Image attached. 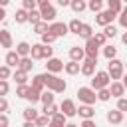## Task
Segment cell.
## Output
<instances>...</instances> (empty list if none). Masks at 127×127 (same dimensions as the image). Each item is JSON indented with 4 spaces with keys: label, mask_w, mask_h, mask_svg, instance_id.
<instances>
[{
    "label": "cell",
    "mask_w": 127,
    "mask_h": 127,
    "mask_svg": "<svg viewBox=\"0 0 127 127\" xmlns=\"http://www.w3.org/2000/svg\"><path fill=\"white\" fill-rule=\"evenodd\" d=\"M40 75H42V79H44V83H46V87H48L50 91H54V93H64V91L67 89V83H65V79L58 77L56 73L44 71V73H40Z\"/></svg>",
    "instance_id": "6da1fadb"
},
{
    "label": "cell",
    "mask_w": 127,
    "mask_h": 127,
    "mask_svg": "<svg viewBox=\"0 0 127 127\" xmlns=\"http://www.w3.org/2000/svg\"><path fill=\"white\" fill-rule=\"evenodd\" d=\"M123 71H125V64L121 62V60H109V64H107V73H109V77L113 79V81H119L121 77H123Z\"/></svg>",
    "instance_id": "7a4b0ae2"
},
{
    "label": "cell",
    "mask_w": 127,
    "mask_h": 127,
    "mask_svg": "<svg viewBox=\"0 0 127 127\" xmlns=\"http://www.w3.org/2000/svg\"><path fill=\"white\" fill-rule=\"evenodd\" d=\"M109 83H111V77H109V73H107V71H97V73L93 75V79H91V89L99 91V89H105V87H109Z\"/></svg>",
    "instance_id": "3957f363"
},
{
    "label": "cell",
    "mask_w": 127,
    "mask_h": 127,
    "mask_svg": "<svg viewBox=\"0 0 127 127\" xmlns=\"http://www.w3.org/2000/svg\"><path fill=\"white\" fill-rule=\"evenodd\" d=\"M77 97L83 105H93L95 99H97V91L91 89V87H79L77 89Z\"/></svg>",
    "instance_id": "277c9868"
},
{
    "label": "cell",
    "mask_w": 127,
    "mask_h": 127,
    "mask_svg": "<svg viewBox=\"0 0 127 127\" xmlns=\"http://www.w3.org/2000/svg\"><path fill=\"white\" fill-rule=\"evenodd\" d=\"M115 18H117V14H115V12H111V10H101V12L95 16V24H99V26H103V28H105V26H109Z\"/></svg>",
    "instance_id": "5b68a950"
},
{
    "label": "cell",
    "mask_w": 127,
    "mask_h": 127,
    "mask_svg": "<svg viewBox=\"0 0 127 127\" xmlns=\"http://www.w3.org/2000/svg\"><path fill=\"white\" fill-rule=\"evenodd\" d=\"M48 32H52L56 38H64V36L69 32V28H67V24H64V22H52Z\"/></svg>",
    "instance_id": "8992f818"
},
{
    "label": "cell",
    "mask_w": 127,
    "mask_h": 127,
    "mask_svg": "<svg viewBox=\"0 0 127 127\" xmlns=\"http://www.w3.org/2000/svg\"><path fill=\"white\" fill-rule=\"evenodd\" d=\"M85 58H91V60H97V56H99V46L95 44V40L93 38H89V40H85Z\"/></svg>",
    "instance_id": "52a82bcc"
},
{
    "label": "cell",
    "mask_w": 127,
    "mask_h": 127,
    "mask_svg": "<svg viewBox=\"0 0 127 127\" xmlns=\"http://www.w3.org/2000/svg\"><path fill=\"white\" fill-rule=\"evenodd\" d=\"M60 111H62L65 117H73V115H77V107H75V103H73L71 99H64V101L60 103Z\"/></svg>",
    "instance_id": "ba28073f"
},
{
    "label": "cell",
    "mask_w": 127,
    "mask_h": 127,
    "mask_svg": "<svg viewBox=\"0 0 127 127\" xmlns=\"http://www.w3.org/2000/svg\"><path fill=\"white\" fill-rule=\"evenodd\" d=\"M95 65H97V60L85 58V60L81 62V73H83V75H87V77L95 75Z\"/></svg>",
    "instance_id": "9c48e42d"
},
{
    "label": "cell",
    "mask_w": 127,
    "mask_h": 127,
    "mask_svg": "<svg viewBox=\"0 0 127 127\" xmlns=\"http://www.w3.org/2000/svg\"><path fill=\"white\" fill-rule=\"evenodd\" d=\"M64 62L62 60H58V58H50L48 60V64H46V71H50V73H60L62 69H64Z\"/></svg>",
    "instance_id": "30bf717a"
},
{
    "label": "cell",
    "mask_w": 127,
    "mask_h": 127,
    "mask_svg": "<svg viewBox=\"0 0 127 127\" xmlns=\"http://www.w3.org/2000/svg\"><path fill=\"white\" fill-rule=\"evenodd\" d=\"M40 14H42V20L44 22H54L56 20V16H58V12H56V8L50 4V6H46V8H42L40 10Z\"/></svg>",
    "instance_id": "8fae6325"
},
{
    "label": "cell",
    "mask_w": 127,
    "mask_h": 127,
    "mask_svg": "<svg viewBox=\"0 0 127 127\" xmlns=\"http://www.w3.org/2000/svg\"><path fill=\"white\" fill-rule=\"evenodd\" d=\"M109 91H111V97H117V99H119V97H123V95H125V91H127V89H125V85H123L121 81H111Z\"/></svg>",
    "instance_id": "7c38bea8"
},
{
    "label": "cell",
    "mask_w": 127,
    "mask_h": 127,
    "mask_svg": "<svg viewBox=\"0 0 127 127\" xmlns=\"http://www.w3.org/2000/svg\"><path fill=\"white\" fill-rule=\"evenodd\" d=\"M69 58H71V62H83L85 60V50L83 48H79V46H73L71 50H69Z\"/></svg>",
    "instance_id": "4fadbf2b"
},
{
    "label": "cell",
    "mask_w": 127,
    "mask_h": 127,
    "mask_svg": "<svg viewBox=\"0 0 127 127\" xmlns=\"http://www.w3.org/2000/svg\"><path fill=\"white\" fill-rule=\"evenodd\" d=\"M77 115L83 117V119H93V117H95V109H93L91 105H83V103H81V105L77 107Z\"/></svg>",
    "instance_id": "5bb4252c"
},
{
    "label": "cell",
    "mask_w": 127,
    "mask_h": 127,
    "mask_svg": "<svg viewBox=\"0 0 127 127\" xmlns=\"http://www.w3.org/2000/svg\"><path fill=\"white\" fill-rule=\"evenodd\" d=\"M20 60H22V58H20L16 52H8L4 62H6V65H8V67H16V69H18V65H20Z\"/></svg>",
    "instance_id": "9a60e30c"
},
{
    "label": "cell",
    "mask_w": 127,
    "mask_h": 127,
    "mask_svg": "<svg viewBox=\"0 0 127 127\" xmlns=\"http://www.w3.org/2000/svg\"><path fill=\"white\" fill-rule=\"evenodd\" d=\"M107 121H109L111 125H119V123L123 121V113H121L119 109H111V111H107Z\"/></svg>",
    "instance_id": "2e32d148"
},
{
    "label": "cell",
    "mask_w": 127,
    "mask_h": 127,
    "mask_svg": "<svg viewBox=\"0 0 127 127\" xmlns=\"http://www.w3.org/2000/svg\"><path fill=\"white\" fill-rule=\"evenodd\" d=\"M30 52H32V46H30L28 42H20V44L16 46V54H18L20 58H28Z\"/></svg>",
    "instance_id": "e0dca14e"
},
{
    "label": "cell",
    "mask_w": 127,
    "mask_h": 127,
    "mask_svg": "<svg viewBox=\"0 0 127 127\" xmlns=\"http://www.w3.org/2000/svg\"><path fill=\"white\" fill-rule=\"evenodd\" d=\"M30 58L32 60H42L44 58V44H32V52H30Z\"/></svg>",
    "instance_id": "ac0fdd59"
},
{
    "label": "cell",
    "mask_w": 127,
    "mask_h": 127,
    "mask_svg": "<svg viewBox=\"0 0 127 127\" xmlns=\"http://www.w3.org/2000/svg\"><path fill=\"white\" fill-rule=\"evenodd\" d=\"M64 69H65L67 75H75V73L81 71V64H79V62H69V64L64 65Z\"/></svg>",
    "instance_id": "d6986e66"
},
{
    "label": "cell",
    "mask_w": 127,
    "mask_h": 127,
    "mask_svg": "<svg viewBox=\"0 0 127 127\" xmlns=\"http://www.w3.org/2000/svg\"><path fill=\"white\" fill-rule=\"evenodd\" d=\"M0 46L2 48H12V34L8 30H0Z\"/></svg>",
    "instance_id": "ffe728a7"
},
{
    "label": "cell",
    "mask_w": 127,
    "mask_h": 127,
    "mask_svg": "<svg viewBox=\"0 0 127 127\" xmlns=\"http://www.w3.org/2000/svg\"><path fill=\"white\" fill-rule=\"evenodd\" d=\"M107 2V10L115 12V14H121L123 10V0H105Z\"/></svg>",
    "instance_id": "44dd1931"
},
{
    "label": "cell",
    "mask_w": 127,
    "mask_h": 127,
    "mask_svg": "<svg viewBox=\"0 0 127 127\" xmlns=\"http://www.w3.org/2000/svg\"><path fill=\"white\" fill-rule=\"evenodd\" d=\"M12 79H16L18 85H24V83H28V73L22 71V69H16V71L12 73Z\"/></svg>",
    "instance_id": "7402d4cb"
},
{
    "label": "cell",
    "mask_w": 127,
    "mask_h": 127,
    "mask_svg": "<svg viewBox=\"0 0 127 127\" xmlns=\"http://www.w3.org/2000/svg\"><path fill=\"white\" fill-rule=\"evenodd\" d=\"M32 87H34L36 91H40V93H42V91H46V83H44V79H42V75H40V73L32 77Z\"/></svg>",
    "instance_id": "603a6c76"
},
{
    "label": "cell",
    "mask_w": 127,
    "mask_h": 127,
    "mask_svg": "<svg viewBox=\"0 0 127 127\" xmlns=\"http://www.w3.org/2000/svg\"><path fill=\"white\" fill-rule=\"evenodd\" d=\"M69 8L75 12V14H81L85 8H87V2L85 0H71V4H69Z\"/></svg>",
    "instance_id": "cb8c5ba5"
},
{
    "label": "cell",
    "mask_w": 127,
    "mask_h": 127,
    "mask_svg": "<svg viewBox=\"0 0 127 127\" xmlns=\"http://www.w3.org/2000/svg\"><path fill=\"white\" fill-rule=\"evenodd\" d=\"M32 67H34V64H32V58L28 56V58H22L20 60V65H18V69H22V71H32Z\"/></svg>",
    "instance_id": "d4e9b609"
},
{
    "label": "cell",
    "mask_w": 127,
    "mask_h": 127,
    "mask_svg": "<svg viewBox=\"0 0 127 127\" xmlns=\"http://www.w3.org/2000/svg\"><path fill=\"white\" fill-rule=\"evenodd\" d=\"M38 117H40L38 109H34V107H26V109H24V119H26V121H36Z\"/></svg>",
    "instance_id": "484cf974"
},
{
    "label": "cell",
    "mask_w": 127,
    "mask_h": 127,
    "mask_svg": "<svg viewBox=\"0 0 127 127\" xmlns=\"http://www.w3.org/2000/svg\"><path fill=\"white\" fill-rule=\"evenodd\" d=\"M14 20H16V24H24V22H28V10H24V8L16 10Z\"/></svg>",
    "instance_id": "4316f807"
},
{
    "label": "cell",
    "mask_w": 127,
    "mask_h": 127,
    "mask_svg": "<svg viewBox=\"0 0 127 127\" xmlns=\"http://www.w3.org/2000/svg\"><path fill=\"white\" fill-rule=\"evenodd\" d=\"M79 36H81L83 40H89V38H93V28H91L89 24H83V26H81V30H79Z\"/></svg>",
    "instance_id": "83f0119b"
},
{
    "label": "cell",
    "mask_w": 127,
    "mask_h": 127,
    "mask_svg": "<svg viewBox=\"0 0 127 127\" xmlns=\"http://www.w3.org/2000/svg\"><path fill=\"white\" fill-rule=\"evenodd\" d=\"M56 113H60V105H56V103L44 105V115H48V117H54Z\"/></svg>",
    "instance_id": "f1b7e54d"
},
{
    "label": "cell",
    "mask_w": 127,
    "mask_h": 127,
    "mask_svg": "<svg viewBox=\"0 0 127 127\" xmlns=\"http://www.w3.org/2000/svg\"><path fill=\"white\" fill-rule=\"evenodd\" d=\"M81 26H83V24H81V22H79L77 18H73V20H71V22L67 24L69 32H71V34H77V36H79V30H81Z\"/></svg>",
    "instance_id": "f546056e"
},
{
    "label": "cell",
    "mask_w": 127,
    "mask_h": 127,
    "mask_svg": "<svg viewBox=\"0 0 127 127\" xmlns=\"http://www.w3.org/2000/svg\"><path fill=\"white\" fill-rule=\"evenodd\" d=\"M103 56H105L107 60H115L117 48H115V46H103Z\"/></svg>",
    "instance_id": "4dcf8cb0"
},
{
    "label": "cell",
    "mask_w": 127,
    "mask_h": 127,
    "mask_svg": "<svg viewBox=\"0 0 127 127\" xmlns=\"http://www.w3.org/2000/svg\"><path fill=\"white\" fill-rule=\"evenodd\" d=\"M40 97H42V93L40 91H36L32 85H30V91H28V95H26V99L30 101V103H36V101H40Z\"/></svg>",
    "instance_id": "1f68e13d"
},
{
    "label": "cell",
    "mask_w": 127,
    "mask_h": 127,
    "mask_svg": "<svg viewBox=\"0 0 127 127\" xmlns=\"http://www.w3.org/2000/svg\"><path fill=\"white\" fill-rule=\"evenodd\" d=\"M40 101H42L44 105H50V103H54V91H50V89L42 91V97H40Z\"/></svg>",
    "instance_id": "d6a6232c"
},
{
    "label": "cell",
    "mask_w": 127,
    "mask_h": 127,
    "mask_svg": "<svg viewBox=\"0 0 127 127\" xmlns=\"http://www.w3.org/2000/svg\"><path fill=\"white\" fill-rule=\"evenodd\" d=\"M28 22H32L34 26H36L38 22H42V14H40V10H32V12H28Z\"/></svg>",
    "instance_id": "836d02e7"
},
{
    "label": "cell",
    "mask_w": 127,
    "mask_h": 127,
    "mask_svg": "<svg viewBox=\"0 0 127 127\" xmlns=\"http://www.w3.org/2000/svg\"><path fill=\"white\" fill-rule=\"evenodd\" d=\"M48 30H50V26H48V22H44V20H42V22H38V24L34 26V32H36V34H40V36H44Z\"/></svg>",
    "instance_id": "e575fe53"
},
{
    "label": "cell",
    "mask_w": 127,
    "mask_h": 127,
    "mask_svg": "<svg viewBox=\"0 0 127 127\" xmlns=\"http://www.w3.org/2000/svg\"><path fill=\"white\" fill-rule=\"evenodd\" d=\"M34 123H36V127H48V125L52 123V117H48V115H40Z\"/></svg>",
    "instance_id": "d590c367"
},
{
    "label": "cell",
    "mask_w": 127,
    "mask_h": 127,
    "mask_svg": "<svg viewBox=\"0 0 127 127\" xmlns=\"http://www.w3.org/2000/svg\"><path fill=\"white\" fill-rule=\"evenodd\" d=\"M93 40H95V44H97L99 48H103V46H105V42H107V38H105V34H103V32H95V34H93Z\"/></svg>",
    "instance_id": "8d00e7d4"
},
{
    "label": "cell",
    "mask_w": 127,
    "mask_h": 127,
    "mask_svg": "<svg viewBox=\"0 0 127 127\" xmlns=\"http://www.w3.org/2000/svg\"><path fill=\"white\" fill-rule=\"evenodd\" d=\"M97 99H99V101H109V99H111V91H109V87L99 89V91H97Z\"/></svg>",
    "instance_id": "74e56055"
},
{
    "label": "cell",
    "mask_w": 127,
    "mask_h": 127,
    "mask_svg": "<svg viewBox=\"0 0 127 127\" xmlns=\"http://www.w3.org/2000/svg\"><path fill=\"white\" fill-rule=\"evenodd\" d=\"M10 77H12V69H10L6 64H4V65H0V79H6V81H8Z\"/></svg>",
    "instance_id": "f35d334b"
},
{
    "label": "cell",
    "mask_w": 127,
    "mask_h": 127,
    "mask_svg": "<svg viewBox=\"0 0 127 127\" xmlns=\"http://www.w3.org/2000/svg\"><path fill=\"white\" fill-rule=\"evenodd\" d=\"M103 34H105V38H115V36H117V28H115L113 24H109V26L103 28Z\"/></svg>",
    "instance_id": "ab89813d"
},
{
    "label": "cell",
    "mask_w": 127,
    "mask_h": 127,
    "mask_svg": "<svg viewBox=\"0 0 127 127\" xmlns=\"http://www.w3.org/2000/svg\"><path fill=\"white\" fill-rule=\"evenodd\" d=\"M28 91H30V85H28V83H24V85H18V87H16V95H18V97H24V99H26Z\"/></svg>",
    "instance_id": "60d3db41"
},
{
    "label": "cell",
    "mask_w": 127,
    "mask_h": 127,
    "mask_svg": "<svg viewBox=\"0 0 127 127\" xmlns=\"http://www.w3.org/2000/svg\"><path fill=\"white\" fill-rule=\"evenodd\" d=\"M65 119H67V117H65L62 111H60V113H56V115L52 117V121H54V123H58V125H62V127H65V123H67Z\"/></svg>",
    "instance_id": "b9f144b4"
},
{
    "label": "cell",
    "mask_w": 127,
    "mask_h": 127,
    "mask_svg": "<svg viewBox=\"0 0 127 127\" xmlns=\"http://www.w3.org/2000/svg\"><path fill=\"white\" fill-rule=\"evenodd\" d=\"M54 42H56V36H54L52 32H46V34L42 36V44H44V46H50V44H54Z\"/></svg>",
    "instance_id": "7bdbcfd3"
},
{
    "label": "cell",
    "mask_w": 127,
    "mask_h": 127,
    "mask_svg": "<svg viewBox=\"0 0 127 127\" xmlns=\"http://www.w3.org/2000/svg\"><path fill=\"white\" fill-rule=\"evenodd\" d=\"M87 8H89L91 12H95V14H99V12H101V2H95V0H89V4H87Z\"/></svg>",
    "instance_id": "ee69618b"
},
{
    "label": "cell",
    "mask_w": 127,
    "mask_h": 127,
    "mask_svg": "<svg viewBox=\"0 0 127 127\" xmlns=\"http://www.w3.org/2000/svg\"><path fill=\"white\" fill-rule=\"evenodd\" d=\"M22 8L28 10V12L36 10V0H22Z\"/></svg>",
    "instance_id": "f6af8a7d"
},
{
    "label": "cell",
    "mask_w": 127,
    "mask_h": 127,
    "mask_svg": "<svg viewBox=\"0 0 127 127\" xmlns=\"http://www.w3.org/2000/svg\"><path fill=\"white\" fill-rule=\"evenodd\" d=\"M8 91H10V83L6 79H0V97H4Z\"/></svg>",
    "instance_id": "bcb514c9"
},
{
    "label": "cell",
    "mask_w": 127,
    "mask_h": 127,
    "mask_svg": "<svg viewBox=\"0 0 127 127\" xmlns=\"http://www.w3.org/2000/svg\"><path fill=\"white\" fill-rule=\"evenodd\" d=\"M119 24L123 26V28H127V6L121 10V14H119Z\"/></svg>",
    "instance_id": "7dc6e473"
},
{
    "label": "cell",
    "mask_w": 127,
    "mask_h": 127,
    "mask_svg": "<svg viewBox=\"0 0 127 127\" xmlns=\"http://www.w3.org/2000/svg\"><path fill=\"white\" fill-rule=\"evenodd\" d=\"M117 109H119L121 113L127 111V99H125V97H119V99H117Z\"/></svg>",
    "instance_id": "c3c4849f"
},
{
    "label": "cell",
    "mask_w": 127,
    "mask_h": 127,
    "mask_svg": "<svg viewBox=\"0 0 127 127\" xmlns=\"http://www.w3.org/2000/svg\"><path fill=\"white\" fill-rule=\"evenodd\" d=\"M8 125H10L8 115H6V113H0V127H8Z\"/></svg>",
    "instance_id": "681fc988"
},
{
    "label": "cell",
    "mask_w": 127,
    "mask_h": 127,
    "mask_svg": "<svg viewBox=\"0 0 127 127\" xmlns=\"http://www.w3.org/2000/svg\"><path fill=\"white\" fill-rule=\"evenodd\" d=\"M44 58H54V48H50V46H44Z\"/></svg>",
    "instance_id": "f907efd6"
},
{
    "label": "cell",
    "mask_w": 127,
    "mask_h": 127,
    "mask_svg": "<svg viewBox=\"0 0 127 127\" xmlns=\"http://www.w3.org/2000/svg\"><path fill=\"white\" fill-rule=\"evenodd\" d=\"M4 111H8V101L4 97H0V113H4Z\"/></svg>",
    "instance_id": "816d5d0a"
},
{
    "label": "cell",
    "mask_w": 127,
    "mask_h": 127,
    "mask_svg": "<svg viewBox=\"0 0 127 127\" xmlns=\"http://www.w3.org/2000/svg\"><path fill=\"white\" fill-rule=\"evenodd\" d=\"M79 127H97V125H95L93 119H83V123H81Z\"/></svg>",
    "instance_id": "f5cc1de1"
},
{
    "label": "cell",
    "mask_w": 127,
    "mask_h": 127,
    "mask_svg": "<svg viewBox=\"0 0 127 127\" xmlns=\"http://www.w3.org/2000/svg\"><path fill=\"white\" fill-rule=\"evenodd\" d=\"M36 6L42 10V8H46V6H50V0H36Z\"/></svg>",
    "instance_id": "db71d44e"
},
{
    "label": "cell",
    "mask_w": 127,
    "mask_h": 127,
    "mask_svg": "<svg viewBox=\"0 0 127 127\" xmlns=\"http://www.w3.org/2000/svg\"><path fill=\"white\" fill-rule=\"evenodd\" d=\"M58 4H60V6H69L71 0H58Z\"/></svg>",
    "instance_id": "11a10c76"
},
{
    "label": "cell",
    "mask_w": 127,
    "mask_h": 127,
    "mask_svg": "<svg viewBox=\"0 0 127 127\" xmlns=\"http://www.w3.org/2000/svg\"><path fill=\"white\" fill-rule=\"evenodd\" d=\"M4 18H6V10H4V8H0V22H2Z\"/></svg>",
    "instance_id": "9f6ffc18"
},
{
    "label": "cell",
    "mask_w": 127,
    "mask_h": 127,
    "mask_svg": "<svg viewBox=\"0 0 127 127\" xmlns=\"http://www.w3.org/2000/svg\"><path fill=\"white\" fill-rule=\"evenodd\" d=\"M24 127H36V123H34V121H26V123H24Z\"/></svg>",
    "instance_id": "6f0895ef"
},
{
    "label": "cell",
    "mask_w": 127,
    "mask_h": 127,
    "mask_svg": "<svg viewBox=\"0 0 127 127\" xmlns=\"http://www.w3.org/2000/svg\"><path fill=\"white\" fill-rule=\"evenodd\" d=\"M10 4V0H0V8H4V6H8Z\"/></svg>",
    "instance_id": "680465c9"
},
{
    "label": "cell",
    "mask_w": 127,
    "mask_h": 127,
    "mask_svg": "<svg viewBox=\"0 0 127 127\" xmlns=\"http://www.w3.org/2000/svg\"><path fill=\"white\" fill-rule=\"evenodd\" d=\"M121 42H123V44H125V46H127V32H125V34H123V38H121Z\"/></svg>",
    "instance_id": "91938a15"
},
{
    "label": "cell",
    "mask_w": 127,
    "mask_h": 127,
    "mask_svg": "<svg viewBox=\"0 0 127 127\" xmlns=\"http://www.w3.org/2000/svg\"><path fill=\"white\" fill-rule=\"evenodd\" d=\"M121 79H123V81H121V83H123V85H125V89H127V75H123V77H121Z\"/></svg>",
    "instance_id": "94428289"
},
{
    "label": "cell",
    "mask_w": 127,
    "mask_h": 127,
    "mask_svg": "<svg viewBox=\"0 0 127 127\" xmlns=\"http://www.w3.org/2000/svg\"><path fill=\"white\" fill-rule=\"evenodd\" d=\"M65 127H79V125H75V123H65Z\"/></svg>",
    "instance_id": "6125c7cd"
},
{
    "label": "cell",
    "mask_w": 127,
    "mask_h": 127,
    "mask_svg": "<svg viewBox=\"0 0 127 127\" xmlns=\"http://www.w3.org/2000/svg\"><path fill=\"white\" fill-rule=\"evenodd\" d=\"M48 127H62V125H58V123H54V121H52V123H50Z\"/></svg>",
    "instance_id": "be15d7a7"
},
{
    "label": "cell",
    "mask_w": 127,
    "mask_h": 127,
    "mask_svg": "<svg viewBox=\"0 0 127 127\" xmlns=\"http://www.w3.org/2000/svg\"><path fill=\"white\" fill-rule=\"evenodd\" d=\"M95 2H103V0H95Z\"/></svg>",
    "instance_id": "e7e4bbea"
},
{
    "label": "cell",
    "mask_w": 127,
    "mask_h": 127,
    "mask_svg": "<svg viewBox=\"0 0 127 127\" xmlns=\"http://www.w3.org/2000/svg\"><path fill=\"white\" fill-rule=\"evenodd\" d=\"M125 67H127V62H125Z\"/></svg>",
    "instance_id": "03108f58"
},
{
    "label": "cell",
    "mask_w": 127,
    "mask_h": 127,
    "mask_svg": "<svg viewBox=\"0 0 127 127\" xmlns=\"http://www.w3.org/2000/svg\"><path fill=\"white\" fill-rule=\"evenodd\" d=\"M123 2H127V0H123Z\"/></svg>",
    "instance_id": "003e7915"
}]
</instances>
